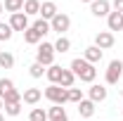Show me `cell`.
Instances as JSON below:
<instances>
[{
	"mask_svg": "<svg viewBox=\"0 0 123 121\" xmlns=\"http://www.w3.org/2000/svg\"><path fill=\"white\" fill-rule=\"evenodd\" d=\"M21 112V102H14V105H5V114L7 116H19Z\"/></svg>",
	"mask_w": 123,
	"mask_h": 121,
	"instance_id": "obj_25",
	"label": "cell"
},
{
	"mask_svg": "<svg viewBox=\"0 0 123 121\" xmlns=\"http://www.w3.org/2000/svg\"><path fill=\"white\" fill-rule=\"evenodd\" d=\"M85 62H90V64H95V62H99L102 60V50L97 45H90V47H85V57H83Z\"/></svg>",
	"mask_w": 123,
	"mask_h": 121,
	"instance_id": "obj_15",
	"label": "cell"
},
{
	"mask_svg": "<svg viewBox=\"0 0 123 121\" xmlns=\"http://www.w3.org/2000/svg\"><path fill=\"white\" fill-rule=\"evenodd\" d=\"M69 26H71V19H69V14H64V12H57V17L50 21V29L57 31L59 36H64V31H69Z\"/></svg>",
	"mask_w": 123,
	"mask_h": 121,
	"instance_id": "obj_4",
	"label": "cell"
},
{
	"mask_svg": "<svg viewBox=\"0 0 123 121\" xmlns=\"http://www.w3.org/2000/svg\"><path fill=\"white\" fill-rule=\"evenodd\" d=\"M40 38H43V36H40L38 31L33 29V26H29V29L24 31V40H26L29 45H36V43H40Z\"/></svg>",
	"mask_w": 123,
	"mask_h": 121,
	"instance_id": "obj_17",
	"label": "cell"
},
{
	"mask_svg": "<svg viewBox=\"0 0 123 121\" xmlns=\"http://www.w3.org/2000/svg\"><path fill=\"white\" fill-rule=\"evenodd\" d=\"M24 2H26V0H24Z\"/></svg>",
	"mask_w": 123,
	"mask_h": 121,
	"instance_id": "obj_36",
	"label": "cell"
},
{
	"mask_svg": "<svg viewBox=\"0 0 123 121\" xmlns=\"http://www.w3.org/2000/svg\"><path fill=\"white\" fill-rule=\"evenodd\" d=\"M2 10H5V7H2V2H0V14H2Z\"/></svg>",
	"mask_w": 123,
	"mask_h": 121,
	"instance_id": "obj_32",
	"label": "cell"
},
{
	"mask_svg": "<svg viewBox=\"0 0 123 121\" xmlns=\"http://www.w3.org/2000/svg\"><path fill=\"white\" fill-rule=\"evenodd\" d=\"M2 7H5L7 12L17 14V12H21V10H24V0H5V2H2Z\"/></svg>",
	"mask_w": 123,
	"mask_h": 121,
	"instance_id": "obj_18",
	"label": "cell"
},
{
	"mask_svg": "<svg viewBox=\"0 0 123 121\" xmlns=\"http://www.w3.org/2000/svg\"><path fill=\"white\" fill-rule=\"evenodd\" d=\"M0 67H2V69H10V67H14V57H12L10 52H0Z\"/></svg>",
	"mask_w": 123,
	"mask_h": 121,
	"instance_id": "obj_24",
	"label": "cell"
},
{
	"mask_svg": "<svg viewBox=\"0 0 123 121\" xmlns=\"http://www.w3.org/2000/svg\"><path fill=\"white\" fill-rule=\"evenodd\" d=\"M0 121H5V116H2V114H0Z\"/></svg>",
	"mask_w": 123,
	"mask_h": 121,
	"instance_id": "obj_34",
	"label": "cell"
},
{
	"mask_svg": "<svg viewBox=\"0 0 123 121\" xmlns=\"http://www.w3.org/2000/svg\"><path fill=\"white\" fill-rule=\"evenodd\" d=\"M36 62L43 64V67H52V62H55V45L52 43H43V45L38 47Z\"/></svg>",
	"mask_w": 123,
	"mask_h": 121,
	"instance_id": "obj_3",
	"label": "cell"
},
{
	"mask_svg": "<svg viewBox=\"0 0 123 121\" xmlns=\"http://www.w3.org/2000/svg\"><path fill=\"white\" fill-rule=\"evenodd\" d=\"M0 107H5V102H2V100H0Z\"/></svg>",
	"mask_w": 123,
	"mask_h": 121,
	"instance_id": "obj_35",
	"label": "cell"
},
{
	"mask_svg": "<svg viewBox=\"0 0 123 121\" xmlns=\"http://www.w3.org/2000/svg\"><path fill=\"white\" fill-rule=\"evenodd\" d=\"M80 100H83V93L78 90V88H69V102H80Z\"/></svg>",
	"mask_w": 123,
	"mask_h": 121,
	"instance_id": "obj_30",
	"label": "cell"
},
{
	"mask_svg": "<svg viewBox=\"0 0 123 121\" xmlns=\"http://www.w3.org/2000/svg\"><path fill=\"white\" fill-rule=\"evenodd\" d=\"M121 112H123V109H121Z\"/></svg>",
	"mask_w": 123,
	"mask_h": 121,
	"instance_id": "obj_37",
	"label": "cell"
},
{
	"mask_svg": "<svg viewBox=\"0 0 123 121\" xmlns=\"http://www.w3.org/2000/svg\"><path fill=\"white\" fill-rule=\"evenodd\" d=\"M24 14L26 17L40 14V2H38V0H26V2H24Z\"/></svg>",
	"mask_w": 123,
	"mask_h": 121,
	"instance_id": "obj_19",
	"label": "cell"
},
{
	"mask_svg": "<svg viewBox=\"0 0 123 121\" xmlns=\"http://www.w3.org/2000/svg\"><path fill=\"white\" fill-rule=\"evenodd\" d=\"M90 100L92 102L107 100V88H104V86H90Z\"/></svg>",
	"mask_w": 123,
	"mask_h": 121,
	"instance_id": "obj_16",
	"label": "cell"
},
{
	"mask_svg": "<svg viewBox=\"0 0 123 121\" xmlns=\"http://www.w3.org/2000/svg\"><path fill=\"white\" fill-rule=\"evenodd\" d=\"M80 2H95V0H80Z\"/></svg>",
	"mask_w": 123,
	"mask_h": 121,
	"instance_id": "obj_33",
	"label": "cell"
},
{
	"mask_svg": "<svg viewBox=\"0 0 123 121\" xmlns=\"http://www.w3.org/2000/svg\"><path fill=\"white\" fill-rule=\"evenodd\" d=\"M10 26H12V31H24L29 29V17L24 14V12H17V14L10 17Z\"/></svg>",
	"mask_w": 123,
	"mask_h": 121,
	"instance_id": "obj_7",
	"label": "cell"
},
{
	"mask_svg": "<svg viewBox=\"0 0 123 121\" xmlns=\"http://www.w3.org/2000/svg\"><path fill=\"white\" fill-rule=\"evenodd\" d=\"M40 14H43V19H45V21H52V19L57 17V5H55L52 0L43 2V5H40Z\"/></svg>",
	"mask_w": 123,
	"mask_h": 121,
	"instance_id": "obj_10",
	"label": "cell"
},
{
	"mask_svg": "<svg viewBox=\"0 0 123 121\" xmlns=\"http://www.w3.org/2000/svg\"><path fill=\"white\" fill-rule=\"evenodd\" d=\"M43 71H45V69H43V64H38V62L29 67V74L33 76V78H40V76H43Z\"/></svg>",
	"mask_w": 123,
	"mask_h": 121,
	"instance_id": "obj_29",
	"label": "cell"
},
{
	"mask_svg": "<svg viewBox=\"0 0 123 121\" xmlns=\"http://www.w3.org/2000/svg\"><path fill=\"white\" fill-rule=\"evenodd\" d=\"M74 81H76V76H74V71L71 69H62V78H59V83L57 86H62V88H74Z\"/></svg>",
	"mask_w": 123,
	"mask_h": 121,
	"instance_id": "obj_14",
	"label": "cell"
},
{
	"mask_svg": "<svg viewBox=\"0 0 123 121\" xmlns=\"http://www.w3.org/2000/svg\"><path fill=\"white\" fill-rule=\"evenodd\" d=\"M109 10H111L109 0H95V2H90V12L95 17H109Z\"/></svg>",
	"mask_w": 123,
	"mask_h": 121,
	"instance_id": "obj_8",
	"label": "cell"
},
{
	"mask_svg": "<svg viewBox=\"0 0 123 121\" xmlns=\"http://www.w3.org/2000/svg\"><path fill=\"white\" fill-rule=\"evenodd\" d=\"M69 50H71V40H69L66 36H59L57 43H55V52H62V55H64V52H69Z\"/></svg>",
	"mask_w": 123,
	"mask_h": 121,
	"instance_id": "obj_21",
	"label": "cell"
},
{
	"mask_svg": "<svg viewBox=\"0 0 123 121\" xmlns=\"http://www.w3.org/2000/svg\"><path fill=\"white\" fill-rule=\"evenodd\" d=\"M45 97L52 105H64V102H69V90L57 86V83H52L50 88H45Z\"/></svg>",
	"mask_w": 123,
	"mask_h": 121,
	"instance_id": "obj_2",
	"label": "cell"
},
{
	"mask_svg": "<svg viewBox=\"0 0 123 121\" xmlns=\"http://www.w3.org/2000/svg\"><path fill=\"white\" fill-rule=\"evenodd\" d=\"M78 114H80L83 119H90L92 114H95V102H92V100H80V102H78Z\"/></svg>",
	"mask_w": 123,
	"mask_h": 121,
	"instance_id": "obj_11",
	"label": "cell"
},
{
	"mask_svg": "<svg viewBox=\"0 0 123 121\" xmlns=\"http://www.w3.org/2000/svg\"><path fill=\"white\" fill-rule=\"evenodd\" d=\"M107 24H109V31H121L123 29V14L121 12H109V17H107Z\"/></svg>",
	"mask_w": 123,
	"mask_h": 121,
	"instance_id": "obj_9",
	"label": "cell"
},
{
	"mask_svg": "<svg viewBox=\"0 0 123 121\" xmlns=\"http://www.w3.org/2000/svg\"><path fill=\"white\" fill-rule=\"evenodd\" d=\"M121 74H123V62H121V60H114V62H109V69H107V83H109V86L118 83Z\"/></svg>",
	"mask_w": 123,
	"mask_h": 121,
	"instance_id": "obj_5",
	"label": "cell"
},
{
	"mask_svg": "<svg viewBox=\"0 0 123 121\" xmlns=\"http://www.w3.org/2000/svg\"><path fill=\"white\" fill-rule=\"evenodd\" d=\"M114 10H116V12H121V14H123V0H114Z\"/></svg>",
	"mask_w": 123,
	"mask_h": 121,
	"instance_id": "obj_31",
	"label": "cell"
},
{
	"mask_svg": "<svg viewBox=\"0 0 123 121\" xmlns=\"http://www.w3.org/2000/svg\"><path fill=\"white\" fill-rule=\"evenodd\" d=\"M14 88V83H12V78H0V100H2V95L7 90H12Z\"/></svg>",
	"mask_w": 123,
	"mask_h": 121,
	"instance_id": "obj_26",
	"label": "cell"
},
{
	"mask_svg": "<svg viewBox=\"0 0 123 121\" xmlns=\"http://www.w3.org/2000/svg\"><path fill=\"white\" fill-rule=\"evenodd\" d=\"M2 102H5V105H14V102H21V93L17 90V88L7 90L5 95H2Z\"/></svg>",
	"mask_w": 123,
	"mask_h": 121,
	"instance_id": "obj_20",
	"label": "cell"
},
{
	"mask_svg": "<svg viewBox=\"0 0 123 121\" xmlns=\"http://www.w3.org/2000/svg\"><path fill=\"white\" fill-rule=\"evenodd\" d=\"M114 43H116V40H114V33H111V31H99V33L95 36V45L99 47V50H109Z\"/></svg>",
	"mask_w": 123,
	"mask_h": 121,
	"instance_id": "obj_6",
	"label": "cell"
},
{
	"mask_svg": "<svg viewBox=\"0 0 123 121\" xmlns=\"http://www.w3.org/2000/svg\"><path fill=\"white\" fill-rule=\"evenodd\" d=\"M71 71H74V76H78V78H80V81H85V83H92V81H95V76H97L95 64L80 60V57L71 62Z\"/></svg>",
	"mask_w": 123,
	"mask_h": 121,
	"instance_id": "obj_1",
	"label": "cell"
},
{
	"mask_svg": "<svg viewBox=\"0 0 123 121\" xmlns=\"http://www.w3.org/2000/svg\"><path fill=\"white\" fill-rule=\"evenodd\" d=\"M45 76L52 81V83H59V78H62V67H57V64H52L50 69L45 71Z\"/></svg>",
	"mask_w": 123,
	"mask_h": 121,
	"instance_id": "obj_22",
	"label": "cell"
},
{
	"mask_svg": "<svg viewBox=\"0 0 123 121\" xmlns=\"http://www.w3.org/2000/svg\"><path fill=\"white\" fill-rule=\"evenodd\" d=\"M12 33H14V31H12L10 24H0V40H10Z\"/></svg>",
	"mask_w": 123,
	"mask_h": 121,
	"instance_id": "obj_27",
	"label": "cell"
},
{
	"mask_svg": "<svg viewBox=\"0 0 123 121\" xmlns=\"http://www.w3.org/2000/svg\"><path fill=\"white\" fill-rule=\"evenodd\" d=\"M40 97H43V93L38 90V88H29V90L21 95V100H24L26 105H38V102H40Z\"/></svg>",
	"mask_w": 123,
	"mask_h": 121,
	"instance_id": "obj_12",
	"label": "cell"
},
{
	"mask_svg": "<svg viewBox=\"0 0 123 121\" xmlns=\"http://www.w3.org/2000/svg\"><path fill=\"white\" fill-rule=\"evenodd\" d=\"M33 29L38 31L40 36H45V33H50V21H45V19H36V24H33Z\"/></svg>",
	"mask_w": 123,
	"mask_h": 121,
	"instance_id": "obj_23",
	"label": "cell"
},
{
	"mask_svg": "<svg viewBox=\"0 0 123 121\" xmlns=\"http://www.w3.org/2000/svg\"><path fill=\"white\" fill-rule=\"evenodd\" d=\"M47 119L50 121H69V116H66V112H64L62 105H55L50 112H47Z\"/></svg>",
	"mask_w": 123,
	"mask_h": 121,
	"instance_id": "obj_13",
	"label": "cell"
},
{
	"mask_svg": "<svg viewBox=\"0 0 123 121\" xmlns=\"http://www.w3.org/2000/svg\"><path fill=\"white\" fill-rule=\"evenodd\" d=\"M29 121H47V112H43V109H33L31 112Z\"/></svg>",
	"mask_w": 123,
	"mask_h": 121,
	"instance_id": "obj_28",
	"label": "cell"
}]
</instances>
